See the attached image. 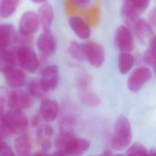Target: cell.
<instances>
[{
  "label": "cell",
  "mask_w": 156,
  "mask_h": 156,
  "mask_svg": "<svg viewBox=\"0 0 156 156\" xmlns=\"http://www.w3.org/2000/svg\"><path fill=\"white\" fill-rule=\"evenodd\" d=\"M27 119L22 110L10 109L0 119V136L9 137L23 132L27 126Z\"/></svg>",
  "instance_id": "1"
},
{
  "label": "cell",
  "mask_w": 156,
  "mask_h": 156,
  "mask_svg": "<svg viewBox=\"0 0 156 156\" xmlns=\"http://www.w3.org/2000/svg\"><path fill=\"white\" fill-rule=\"evenodd\" d=\"M132 138L130 122L127 118L121 116L116 121L112 138V145L114 149L120 151L127 147Z\"/></svg>",
  "instance_id": "2"
},
{
  "label": "cell",
  "mask_w": 156,
  "mask_h": 156,
  "mask_svg": "<svg viewBox=\"0 0 156 156\" xmlns=\"http://www.w3.org/2000/svg\"><path fill=\"white\" fill-rule=\"evenodd\" d=\"M16 58L17 66L29 73H35L40 65V61L30 46L17 45Z\"/></svg>",
  "instance_id": "3"
},
{
  "label": "cell",
  "mask_w": 156,
  "mask_h": 156,
  "mask_svg": "<svg viewBox=\"0 0 156 156\" xmlns=\"http://www.w3.org/2000/svg\"><path fill=\"white\" fill-rule=\"evenodd\" d=\"M85 59L93 67L101 66L105 60V52L103 47L93 41H88L83 43Z\"/></svg>",
  "instance_id": "4"
},
{
  "label": "cell",
  "mask_w": 156,
  "mask_h": 156,
  "mask_svg": "<svg viewBox=\"0 0 156 156\" xmlns=\"http://www.w3.org/2000/svg\"><path fill=\"white\" fill-rule=\"evenodd\" d=\"M151 0H124L122 7L123 16L131 24L139 18L140 15L148 7Z\"/></svg>",
  "instance_id": "5"
},
{
  "label": "cell",
  "mask_w": 156,
  "mask_h": 156,
  "mask_svg": "<svg viewBox=\"0 0 156 156\" xmlns=\"http://www.w3.org/2000/svg\"><path fill=\"white\" fill-rule=\"evenodd\" d=\"M7 104L10 109L23 110L32 104L31 96L20 88L13 89L8 94Z\"/></svg>",
  "instance_id": "6"
},
{
  "label": "cell",
  "mask_w": 156,
  "mask_h": 156,
  "mask_svg": "<svg viewBox=\"0 0 156 156\" xmlns=\"http://www.w3.org/2000/svg\"><path fill=\"white\" fill-rule=\"evenodd\" d=\"M36 46L43 57H48L55 53L57 49V41L51 30H43L37 38Z\"/></svg>",
  "instance_id": "7"
},
{
  "label": "cell",
  "mask_w": 156,
  "mask_h": 156,
  "mask_svg": "<svg viewBox=\"0 0 156 156\" xmlns=\"http://www.w3.org/2000/svg\"><path fill=\"white\" fill-rule=\"evenodd\" d=\"M151 70L146 66H140L135 69L127 79L128 88L133 92L139 91L151 78Z\"/></svg>",
  "instance_id": "8"
},
{
  "label": "cell",
  "mask_w": 156,
  "mask_h": 156,
  "mask_svg": "<svg viewBox=\"0 0 156 156\" xmlns=\"http://www.w3.org/2000/svg\"><path fill=\"white\" fill-rule=\"evenodd\" d=\"M39 79L42 87L47 93L55 90L58 86L60 79L58 68L55 65L46 66L41 70Z\"/></svg>",
  "instance_id": "9"
},
{
  "label": "cell",
  "mask_w": 156,
  "mask_h": 156,
  "mask_svg": "<svg viewBox=\"0 0 156 156\" xmlns=\"http://www.w3.org/2000/svg\"><path fill=\"white\" fill-rule=\"evenodd\" d=\"M114 41L121 52H130L134 47V40L130 30L125 26L117 28L115 33Z\"/></svg>",
  "instance_id": "10"
},
{
  "label": "cell",
  "mask_w": 156,
  "mask_h": 156,
  "mask_svg": "<svg viewBox=\"0 0 156 156\" xmlns=\"http://www.w3.org/2000/svg\"><path fill=\"white\" fill-rule=\"evenodd\" d=\"M40 26V23L37 13L32 11H27L20 18L18 30L24 34L32 35L38 30Z\"/></svg>",
  "instance_id": "11"
},
{
  "label": "cell",
  "mask_w": 156,
  "mask_h": 156,
  "mask_svg": "<svg viewBox=\"0 0 156 156\" xmlns=\"http://www.w3.org/2000/svg\"><path fill=\"white\" fill-rule=\"evenodd\" d=\"M3 74L7 85L13 89L20 88L26 83V74L23 69L18 66H13Z\"/></svg>",
  "instance_id": "12"
},
{
  "label": "cell",
  "mask_w": 156,
  "mask_h": 156,
  "mask_svg": "<svg viewBox=\"0 0 156 156\" xmlns=\"http://www.w3.org/2000/svg\"><path fill=\"white\" fill-rule=\"evenodd\" d=\"M68 24L73 32L81 40H86L91 35L88 24L80 16H71L68 19Z\"/></svg>",
  "instance_id": "13"
},
{
  "label": "cell",
  "mask_w": 156,
  "mask_h": 156,
  "mask_svg": "<svg viewBox=\"0 0 156 156\" xmlns=\"http://www.w3.org/2000/svg\"><path fill=\"white\" fill-rule=\"evenodd\" d=\"M16 50L17 46H11L0 51V73H4L13 66H18Z\"/></svg>",
  "instance_id": "14"
},
{
  "label": "cell",
  "mask_w": 156,
  "mask_h": 156,
  "mask_svg": "<svg viewBox=\"0 0 156 156\" xmlns=\"http://www.w3.org/2000/svg\"><path fill=\"white\" fill-rule=\"evenodd\" d=\"M39 111L41 116L45 121H53L58 115V102L55 99L45 98L40 104Z\"/></svg>",
  "instance_id": "15"
},
{
  "label": "cell",
  "mask_w": 156,
  "mask_h": 156,
  "mask_svg": "<svg viewBox=\"0 0 156 156\" xmlns=\"http://www.w3.org/2000/svg\"><path fill=\"white\" fill-rule=\"evenodd\" d=\"M90 145L87 140L74 137L69 141L63 152L68 156H80L89 149Z\"/></svg>",
  "instance_id": "16"
},
{
  "label": "cell",
  "mask_w": 156,
  "mask_h": 156,
  "mask_svg": "<svg viewBox=\"0 0 156 156\" xmlns=\"http://www.w3.org/2000/svg\"><path fill=\"white\" fill-rule=\"evenodd\" d=\"M16 33V31L12 24H0V51L5 49L15 43Z\"/></svg>",
  "instance_id": "17"
},
{
  "label": "cell",
  "mask_w": 156,
  "mask_h": 156,
  "mask_svg": "<svg viewBox=\"0 0 156 156\" xmlns=\"http://www.w3.org/2000/svg\"><path fill=\"white\" fill-rule=\"evenodd\" d=\"M54 10L52 7L48 3H44L39 7L37 15L43 30H51L53 20Z\"/></svg>",
  "instance_id": "18"
},
{
  "label": "cell",
  "mask_w": 156,
  "mask_h": 156,
  "mask_svg": "<svg viewBox=\"0 0 156 156\" xmlns=\"http://www.w3.org/2000/svg\"><path fill=\"white\" fill-rule=\"evenodd\" d=\"M135 34L141 40H145L152 35L151 24L143 19L138 18L132 23Z\"/></svg>",
  "instance_id": "19"
},
{
  "label": "cell",
  "mask_w": 156,
  "mask_h": 156,
  "mask_svg": "<svg viewBox=\"0 0 156 156\" xmlns=\"http://www.w3.org/2000/svg\"><path fill=\"white\" fill-rule=\"evenodd\" d=\"M14 146L18 156H26L30 155L31 143L28 135L23 133L16 138L14 143Z\"/></svg>",
  "instance_id": "20"
},
{
  "label": "cell",
  "mask_w": 156,
  "mask_h": 156,
  "mask_svg": "<svg viewBox=\"0 0 156 156\" xmlns=\"http://www.w3.org/2000/svg\"><path fill=\"white\" fill-rule=\"evenodd\" d=\"M135 63V58L130 52H121L118 58V66L122 74L128 73Z\"/></svg>",
  "instance_id": "21"
},
{
  "label": "cell",
  "mask_w": 156,
  "mask_h": 156,
  "mask_svg": "<svg viewBox=\"0 0 156 156\" xmlns=\"http://www.w3.org/2000/svg\"><path fill=\"white\" fill-rule=\"evenodd\" d=\"M78 97L80 102L87 106H97L101 102L99 96L95 93L88 89L80 90Z\"/></svg>",
  "instance_id": "22"
},
{
  "label": "cell",
  "mask_w": 156,
  "mask_h": 156,
  "mask_svg": "<svg viewBox=\"0 0 156 156\" xmlns=\"http://www.w3.org/2000/svg\"><path fill=\"white\" fill-rule=\"evenodd\" d=\"M20 0H0V17L7 18L16 10Z\"/></svg>",
  "instance_id": "23"
},
{
  "label": "cell",
  "mask_w": 156,
  "mask_h": 156,
  "mask_svg": "<svg viewBox=\"0 0 156 156\" xmlns=\"http://www.w3.org/2000/svg\"><path fill=\"white\" fill-rule=\"evenodd\" d=\"M28 91L31 96L37 99H44L46 98L47 92L42 87L40 79H32L28 85Z\"/></svg>",
  "instance_id": "24"
},
{
  "label": "cell",
  "mask_w": 156,
  "mask_h": 156,
  "mask_svg": "<svg viewBox=\"0 0 156 156\" xmlns=\"http://www.w3.org/2000/svg\"><path fill=\"white\" fill-rule=\"evenodd\" d=\"M74 137V135L71 130H61L55 138V147L58 151H64L68 143Z\"/></svg>",
  "instance_id": "25"
},
{
  "label": "cell",
  "mask_w": 156,
  "mask_h": 156,
  "mask_svg": "<svg viewBox=\"0 0 156 156\" xmlns=\"http://www.w3.org/2000/svg\"><path fill=\"white\" fill-rule=\"evenodd\" d=\"M68 52L69 55L75 60L80 62L85 59L83 43L77 41H71L68 47Z\"/></svg>",
  "instance_id": "26"
},
{
  "label": "cell",
  "mask_w": 156,
  "mask_h": 156,
  "mask_svg": "<svg viewBox=\"0 0 156 156\" xmlns=\"http://www.w3.org/2000/svg\"><path fill=\"white\" fill-rule=\"evenodd\" d=\"M127 156H148V152L143 144L134 143L128 149Z\"/></svg>",
  "instance_id": "27"
},
{
  "label": "cell",
  "mask_w": 156,
  "mask_h": 156,
  "mask_svg": "<svg viewBox=\"0 0 156 156\" xmlns=\"http://www.w3.org/2000/svg\"><path fill=\"white\" fill-rule=\"evenodd\" d=\"M32 41V35L24 34L18 30L16 33L15 41L18 46H30Z\"/></svg>",
  "instance_id": "28"
},
{
  "label": "cell",
  "mask_w": 156,
  "mask_h": 156,
  "mask_svg": "<svg viewBox=\"0 0 156 156\" xmlns=\"http://www.w3.org/2000/svg\"><path fill=\"white\" fill-rule=\"evenodd\" d=\"M90 77L85 73H80L77 78L76 85L80 90L88 89V85L90 83Z\"/></svg>",
  "instance_id": "29"
},
{
  "label": "cell",
  "mask_w": 156,
  "mask_h": 156,
  "mask_svg": "<svg viewBox=\"0 0 156 156\" xmlns=\"http://www.w3.org/2000/svg\"><path fill=\"white\" fill-rule=\"evenodd\" d=\"M0 156H16L9 144L2 141L0 143Z\"/></svg>",
  "instance_id": "30"
},
{
  "label": "cell",
  "mask_w": 156,
  "mask_h": 156,
  "mask_svg": "<svg viewBox=\"0 0 156 156\" xmlns=\"http://www.w3.org/2000/svg\"><path fill=\"white\" fill-rule=\"evenodd\" d=\"M41 146L43 151L47 152L51 147V142L49 138H44L41 140L40 141Z\"/></svg>",
  "instance_id": "31"
},
{
  "label": "cell",
  "mask_w": 156,
  "mask_h": 156,
  "mask_svg": "<svg viewBox=\"0 0 156 156\" xmlns=\"http://www.w3.org/2000/svg\"><path fill=\"white\" fill-rule=\"evenodd\" d=\"M90 1V0H71V1L73 2H74L77 5L81 7L87 6L89 4Z\"/></svg>",
  "instance_id": "32"
},
{
  "label": "cell",
  "mask_w": 156,
  "mask_h": 156,
  "mask_svg": "<svg viewBox=\"0 0 156 156\" xmlns=\"http://www.w3.org/2000/svg\"><path fill=\"white\" fill-rule=\"evenodd\" d=\"M149 46V49L156 52V34L151 37Z\"/></svg>",
  "instance_id": "33"
},
{
  "label": "cell",
  "mask_w": 156,
  "mask_h": 156,
  "mask_svg": "<svg viewBox=\"0 0 156 156\" xmlns=\"http://www.w3.org/2000/svg\"><path fill=\"white\" fill-rule=\"evenodd\" d=\"M5 114V101L2 96H0V119Z\"/></svg>",
  "instance_id": "34"
},
{
  "label": "cell",
  "mask_w": 156,
  "mask_h": 156,
  "mask_svg": "<svg viewBox=\"0 0 156 156\" xmlns=\"http://www.w3.org/2000/svg\"><path fill=\"white\" fill-rule=\"evenodd\" d=\"M149 20L154 26H156V8L151 12L149 14Z\"/></svg>",
  "instance_id": "35"
},
{
  "label": "cell",
  "mask_w": 156,
  "mask_h": 156,
  "mask_svg": "<svg viewBox=\"0 0 156 156\" xmlns=\"http://www.w3.org/2000/svg\"><path fill=\"white\" fill-rule=\"evenodd\" d=\"M40 121V118L38 115L34 116L31 121V124L33 127H37L38 126Z\"/></svg>",
  "instance_id": "36"
},
{
  "label": "cell",
  "mask_w": 156,
  "mask_h": 156,
  "mask_svg": "<svg viewBox=\"0 0 156 156\" xmlns=\"http://www.w3.org/2000/svg\"><path fill=\"white\" fill-rule=\"evenodd\" d=\"M52 156H68V155L67 154H66L63 151L57 150V151H55L53 153Z\"/></svg>",
  "instance_id": "37"
},
{
  "label": "cell",
  "mask_w": 156,
  "mask_h": 156,
  "mask_svg": "<svg viewBox=\"0 0 156 156\" xmlns=\"http://www.w3.org/2000/svg\"><path fill=\"white\" fill-rule=\"evenodd\" d=\"M34 156H52L51 155H49V154H48L46 152L44 151H38L37 152H36Z\"/></svg>",
  "instance_id": "38"
},
{
  "label": "cell",
  "mask_w": 156,
  "mask_h": 156,
  "mask_svg": "<svg viewBox=\"0 0 156 156\" xmlns=\"http://www.w3.org/2000/svg\"><path fill=\"white\" fill-rule=\"evenodd\" d=\"M148 156H156V149H152L148 152Z\"/></svg>",
  "instance_id": "39"
},
{
  "label": "cell",
  "mask_w": 156,
  "mask_h": 156,
  "mask_svg": "<svg viewBox=\"0 0 156 156\" xmlns=\"http://www.w3.org/2000/svg\"><path fill=\"white\" fill-rule=\"evenodd\" d=\"M111 155H112V153L110 151H105L101 155H98V156H111Z\"/></svg>",
  "instance_id": "40"
},
{
  "label": "cell",
  "mask_w": 156,
  "mask_h": 156,
  "mask_svg": "<svg viewBox=\"0 0 156 156\" xmlns=\"http://www.w3.org/2000/svg\"><path fill=\"white\" fill-rule=\"evenodd\" d=\"M30 1L37 4H44V3H46L47 0H30Z\"/></svg>",
  "instance_id": "41"
},
{
  "label": "cell",
  "mask_w": 156,
  "mask_h": 156,
  "mask_svg": "<svg viewBox=\"0 0 156 156\" xmlns=\"http://www.w3.org/2000/svg\"><path fill=\"white\" fill-rule=\"evenodd\" d=\"M154 66V73H155V75H156V62L155 63V64L153 65Z\"/></svg>",
  "instance_id": "42"
},
{
  "label": "cell",
  "mask_w": 156,
  "mask_h": 156,
  "mask_svg": "<svg viewBox=\"0 0 156 156\" xmlns=\"http://www.w3.org/2000/svg\"><path fill=\"white\" fill-rule=\"evenodd\" d=\"M111 156H124V155H122L121 154H116V155H112V154Z\"/></svg>",
  "instance_id": "43"
},
{
  "label": "cell",
  "mask_w": 156,
  "mask_h": 156,
  "mask_svg": "<svg viewBox=\"0 0 156 156\" xmlns=\"http://www.w3.org/2000/svg\"><path fill=\"white\" fill-rule=\"evenodd\" d=\"M2 141V137L0 136V143H1Z\"/></svg>",
  "instance_id": "44"
},
{
  "label": "cell",
  "mask_w": 156,
  "mask_h": 156,
  "mask_svg": "<svg viewBox=\"0 0 156 156\" xmlns=\"http://www.w3.org/2000/svg\"><path fill=\"white\" fill-rule=\"evenodd\" d=\"M26 156H30V155H26Z\"/></svg>",
  "instance_id": "45"
}]
</instances>
